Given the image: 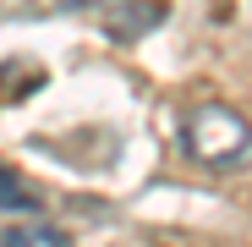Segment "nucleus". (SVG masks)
<instances>
[{
  "mask_svg": "<svg viewBox=\"0 0 252 247\" xmlns=\"http://www.w3.org/2000/svg\"><path fill=\"white\" fill-rule=\"evenodd\" d=\"M0 247H71L66 231L44 225V220H33V225H11V231H0Z\"/></svg>",
  "mask_w": 252,
  "mask_h": 247,
  "instance_id": "nucleus-2",
  "label": "nucleus"
},
{
  "mask_svg": "<svg viewBox=\"0 0 252 247\" xmlns=\"http://www.w3.org/2000/svg\"><path fill=\"white\" fill-rule=\"evenodd\" d=\"M181 148L208 171H230L236 159L252 154V121L230 105H197L181 127Z\"/></svg>",
  "mask_w": 252,
  "mask_h": 247,
  "instance_id": "nucleus-1",
  "label": "nucleus"
},
{
  "mask_svg": "<svg viewBox=\"0 0 252 247\" xmlns=\"http://www.w3.org/2000/svg\"><path fill=\"white\" fill-rule=\"evenodd\" d=\"M0 209H11V214H38V192L11 176V171H0Z\"/></svg>",
  "mask_w": 252,
  "mask_h": 247,
  "instance_id": "nucleus-3",
  "label": "nucleus"
}]
</instances>
